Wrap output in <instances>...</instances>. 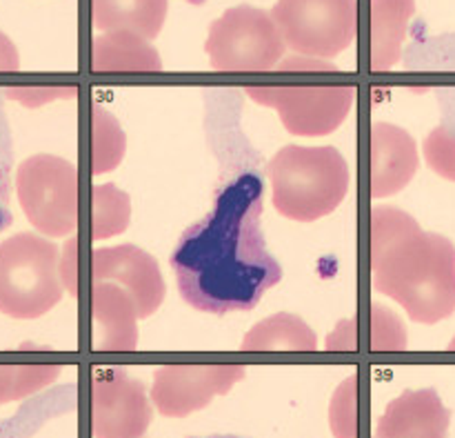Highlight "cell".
Instances as JSON below:
<instances>
[{
	"label": "cell",
	"mask_w": 455,
	"mask_h": 438,
	"mask_svg": "<svg viewBox=\"0 0 455 438\" xmlns=\"http://www.w3.org/2000/svg\"><path fill=\"white\" fill-rule=\"evenodd\" d=\"M207 438H243V436H207Z\"/></svg>",
	"instance_id": "16"
},
{
	"label": "cell",
	"mask_w": 455,
	"mask_h": 438,
	"mask_svg": "<svg viewBox=\"0 0 455 438\" xmlns=\"http://www.w3.org/2000/svg\"><path fill=\"white\" fill-rule=\"evenodd\" d=\"M262 194L258 174H240L216 191L212 212L178 240L169 263L194 310L249 312L283 279L260 231Z\"/></svg>",
	"instance_id": "1"
},
{
	"label": "cell",
	"mask_w": 455,
	"mask_h": 438,
	"mask_svg": "<svg viewBox=\"0 0 455 438\" xmlns=\"http://www.w3.org/2000/svg\"><path fill=\"white\" fill-rule=\"evenodd\" d=\"M253 101L278 107L291 134H327L345 118L354 102L351 87H280L247 89Z\"/></svg>",
	"instance_id": "8"
},
{
	"label": "cell",
	"mask_w": 455,
	"mask_h": 438,
	"mask_svg": "<svg viewBox=\"0 0 455 438\" xmlns=\"http://www.w3.org/2000/svg\"><path fill=\"white\" fill-rule=\"evenodd\" d=\"M284 40L271 13L235 7L209 29L207 53L218 71H265L280 61Z\"/></svg>",
	"instance_id": "6"
},
{
	"label": "cell",
	"mask_w": 455,
	"mask_h": 438,
	"mask_svg": "<svg viewBox=\"0 0 455 438\" xmlns=\"http://www.w3.org/2000/svg\"><path fill=\"white\" fill-rule=\"evenodd\" d=\"M187 3H191V4H203V3H207V0H187Z\"/></svg>",
	"instance_id": "15"
},
{
	"label": "cell",
	"mask_w": 455,
	"mask_h": 438,
	"mask_svg": "<svg viewBox=\"0 0 455 438\" xmlns=\"http://www.w3.org/2000/svg\"><path fill=\"white\" fill-rule=\"evenodd\" d=\"M93 69H160V58L136 34L107 31L93 40Z\"/></svg>",
	"instance_id": "12"
},
{
	"label": "cell",
	"mask_w": 455,
	"mask_h": 438,
	"mask_svg": "<svg viewBox=\"0 0 455 438\" xmlns=\"http://www.w3.org/2000/svg\"><path fill=\"white\" fill-rule=\"evenodd\" d=\"M409 223L411 218L404 216V236L391 239L389 231L373 221V285L403 303L411 319L434 323L453 312L434 289L455 303V249L440 236L418 230L409 239Z\"/></svg>",
	"instance_id": "2"
},
{
	"label": "cell",
	"mask_w": 455,
	"mask_h": 438,
	"mask_svg": "<svg viewBox=\"0 0 455 438\" xmlns=\"http://www.w3.org/2000/svg\"><path fill=\"white\" fill-rule=\"evenodd\" d=\"M167 0H92V20L102 31H129L154 40L163 29Z\"/></svg>",
	"instance_id": "10"
},
{
	"label": "cell",
	"mask_w": 455,
	"mask_h": 438,
	"mask_svg": "<svg viewBox=\"0 0 455 438\" xmlns=\"http://www.w3.org/2000/svg\"><path fill=\"white\" fill-rule=\"evenodd\" d=\"M18 52L12 40L0 31V71H16L18 69Z\"/></svg>",
	"instance_id": "14"
},
{
	"label": "cell",
	"mask_w": 455,
	"mask_h": 438,
	"mask_svg": "<svg viewBox=\"0 0 455 438\" xmlns=\"http://www.w3.org/2000/svg\"><path fill=\"white\" fill-rule=\"evenodd\" d=\"M413 12V0H373L371 7V56L373 69H389L400 53L407 20Z\"/></svg>",
	"instance_id": "11"
},
{
	"label": "cell",
	"mask_w": 455,
	"mask_h": 438,
	"mask_svg": "<svg viewBox=\"0 0 455 438\" xmlns=\"http://www.w3.org/2000/svg\"><path fill=\"white\" fill-rule=\"evenodd\" d=\"M18 196L27 218L52 236L76 227V169L52 156H36L18 169Z\"/></svg>",
	"instance_id": "7"
},
{
	"label": "cell",
	"mask_w": 455,
	"mask_h": 438,
	"mask_svg": "<svg viewBox=\"0 0 455 438\" xmlns=\"http://www.w3.org/2000/svg\"><path fill=\"white\" fill-rule=\"evenodd\" d=\"M12 225L9 212V154L0 158V231Z\"/></svg>",
	"instance_id": "13"
},
{
	"label": "cell",
	"mask_w": 455,
	"mask_h": 438,
	"mask_svg": "<svg viewBox=\"0 0 455 438\" xmlns=\"http://www.w3.org/2000/svg\"><path fill=\"white\" fill-rule=\"evenodd\" d=\"M274 205L293 221L333 212L349 187V169L333 147H287L269 163Z\"/></svg>",
	"instance_id": "3"
},
{
	"label": "cell",
	"mask_w": 455,
	"mask_h": 438,
	"mask_svg": "<svg viewBox=\"0 0 455 438\" xmlns=\"http://www.w3.org/2000/svg\"><path fill=\"white\" fill-rule=\"evenodd\" d=\"M271 18L284 45L305 56H338L358 34L355 0H278Z\"/></svg>",
	"instance_id": "5"
},
{
	"label": "cell",
	"mask_w": 455,
	"mask_h": 438,
	"mask_svg": "<svg viewBox=\"0 0 455 438\" xmlns=\"http://www.w3.org/2000/svg\"><path fill=\"white\" fill-rule=\"evenodd\" d=\"M449 412L434 390L404 392L389 405L376 438H444Z\"/></svg>",
	"instance_id": "9"
},
{
	"label": "cell",
	"mask_w": 455,
	"mask_h": 438,
	"mask_svg": "<svg viewBox=\"0 0 455 438\" xmlns=\"http://www.w3.org/2000/svg\"><path fill=\"white\" fill-rule=\"evenodd\" d=\"M58 249L31 234L0 243V312L13 319H36L60 301Z\"/></svg>",
	"instance_id": "4"
}]
</instances>
